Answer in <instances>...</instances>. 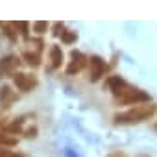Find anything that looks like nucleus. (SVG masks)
Wrapping results in <instances>:
<instances>
[{
	"label": "nucleus",
	"instance_id": "6e6552de",
	"mask_svg": "<svg viewBox=\"0 0 157 157\" xmlns=\"http://www.w3.org/2000/svg\"><path fill=\"white\" fill-rule=\"evenodd\" d=\"M15 100H17V94L11 91L10 85H2V87H0V102H2V105L10 107V104L15 102Z\"/></svg>",
	"mask_w": 157,
	"mask_h": 157
},
{
	"label": "nucleus",
	"instance_id": "423d86ee",
	"mask_svg": "<svg viewBox=\"0 0 157 157\" xmlns=\"http://www.w3.org/2000/svg\"><path fill=\"white\" fill-rule=\"evenodd\" d=\"M19 59L17 56H6L4 59H0V76H8V74H15V67H17Z\"/></svg>",
	"mask_w": 157,
	"mask_h": 157
},
{
	"label": "nucleus",
	"instance_id": "aec40b11",
	"mask_svg": "<svg viewBox=\"0 0 157 157\" xmlns=\"http://www.w3.org/2000/svg\"><path fill=\"white\" fill-rule=\"evenodd\" d=\"M109 157H126V155H124V153H120V151H113Z\"/></svg>",
	"mask_w": 157,
	"mask_h": 157
},
{
	"label": "nucleus",
	"instance_id": "4468645a",
	"mask_svg": "<svg viewBox=\"0 0 157 157\" xmlns=\"http://www.w3.org/2000/svg\"><path fill=\"white\" fill-rule=\"evenodd\" d=\"M46 30H48V22H46V21H37V22H33V32L44 33Z\"/></svg>",
	"mask_w": 157,
	"mask_h": 157
},
{
	"label": "nucleus",
	"instance_id": "f8f14e48",
	"mask_svg": "<svg viewBox=\"0 0 157 157\" xmlns=\"http://www.w3.org/2000/svg\"><path fill=\"white\" fill-rule=\"evenodd\" d=\"M21 129H22V118H19V120L6 126V133H19Z\"/></svg>",
	"mask_w": 157,
	"mask_h": 157
},
{
	"label": "nucleus",
	"instance_id": "f3484780",
	"mask_svg": "<svg viewBox=\"0 0 157 157\" xmlns=\"http://www.w3.org/2000/svg\"><path fill=\"white\" fill-rule=\"evenodd\" d=\"M11 26H13V24H2V28H4V33H6L10 39H17V33L11 30Z\"/></svg>",
	"mask_w": 157,
	"mask_h": 157
},
{
	"label": "nucleus",
	"instance_id": "7ed1b4c3",
	"mask_svg": "<svg viewBox=\"0 0 157 157\" xmlns=\"http://www.w3.org/2000/svg\"><path fill=\"white\" fill-rule=\"evenodd\" d=\"M13 83H15V87H17L19 91L28 93V91H32V89H35V87H37L39 80H37V76H35V74H28V72H15V74H13Z\"/></svg>",
	"mask_w": 157,
	"mask_h": 157
},
{
	"label": "nucleus",
	"instance_id": "f257e3e1",
	"mask_svg": "<svg viewBox=\"0 0 157 157\" xmlns=\"http://www.w3.org/2000/svg\"><path fill=\"white\" fill-rule=\"evenodd\" d=\"M157 105L155 104H146V105H135L128 111L117 113L115 115V124H137L142 120H148L151 115H155Z\"/></svg>",
	"mask_w": 157,
	"mask_h": 157
},
{
	"label": "nucleus",
	"instance_id": "6ab92c4d",
	"mask_svg": "<svg viewBox=\"0 0 157 157\" xmlns=\"http://www.w3.org/2000/svg\"><path fill=\"white\" fill-rule=\"evenodd\" d=\"M24 135H26V137H35V135H37V128H30V129H26Z\"/></svg>",
	"mask_w": 157,
	"mask_h": 157
},
{
	"label": "nucleus",
	"instance_id": "39448f33",
	"mask_svg": "<svg viewBox=\"0 0 157 157\" xmlns=\"http://www.w3.org/2000/svg\"><path fill=\"white\" fill-rule=\"evenodd\" d=\"M87 63H89V57H87V56H83L82 52H78V50H72V54H70V63H68V67H67V74H78Z\"/></svg>",
	"mask_w": 157,
	"mask_h": 157
},
{
	"label": "nucleus",
	"instance_id": "9b49d317",
	"mask_svg": "<svg viewBox=\"0 0 157 157\" xmlns=\"http://www.w3.org/2000/svg\"><path fill=\"white\" fill-rule=\"evenodd\" d=\"M13 26H15V30L21 32V35H22L24 39H28V33H30V22H26V21H19V22H13Z\"/></svg>",
	"mask_w": 157,
	"mask_h": 157
},
{
	"label": "nucleus",
	"instance_id": "0eeeda50",
	"mask_svg": "<svg viewBox=\"0 0 157 157\" xmlns=\"http://www.w3.org/2000/svg\"><path fill=\"white\" fill-rule=\"evenodd\" d=\"M61 63H63V50H61V46L52 44L50 46V65H48V70L59 68Z\"/></svg>",
	"mask_w": 157,
	"mask_h": 157
},
{
	"label": "nucleus",
	"instance_id": "9d476101",
	"mask_svg": "<svg viewBox=\"0 0 157 157\" xmlns=\"http://www.w3.org/2000/svg\"><path fill=\"white\" fill-rule=\"evenodd\" d=\"M22 57L30 67H39L41 65V52H22Z\"/></svg>",
	"mask_w": 157,
	"mask_h": 157
},
{
	"label": "nucleus",
	"instance_id": "2eb2a0df",
	"mask_svg": "<svg viewBox=\"0 0 157 157\" xmlns=\"http://www.w3.org/2000/svg\"><path fill=\"white\" fill-rule=\"evenodd\" d=\"M76 32H63V35H61V41L63 43H67V44H70V43H74L76 41Z\"/></svg>",
	"mask_w": 157,
	"mask_h": 157
},
{
	"label": "nucleus",
	"instance_id": "f03ea898",
	"mask_svg": "<svg viewBox=\"0 0 157 157\" xmlns=\"http://www.w3.org/2000/svg\"><path fill=\"white\" fill-rule=\"evenodd\" d=\"M115 98L120 104H135V105H139L140 102H148L150 104V94L144 93V91H140V89H137V87H131L129 83H126L115 94Z\"/></svg>",
	"mask_w": 157,
	"mask_h": 157
},
{
	"label": "nucleus",
	"instance_id": "ddd939ff",
	"mask_svg": "<svg viewBox=\"0 0 157 157\" xmlns=\"http://www.w3.org/2000/svg\"><path fill=\"white\" fill-rule=\"evenodd\" d=\"M0 144H2V146H15L17 139L10 137V133H0Z\"/></svg>",
	"mask_w": 157,
	"mask_h": 157
},
{
	"label": "nucleus",
	"instance_id": "20e7f679",
	"mask_svg": "<svg viewBox=\"0 0 157 157\" xmlns=\"http://www.w3.org/2000/svg\"><path fill=\"white\" fill-rule=\"evenodd\" d=\"M89 65H91V72H89V80L94 83V82H98L100 78L105 74V68H107V65H105V61L100 57V56H93L91 59H89Z\"/></svg>",
	"mask_w": 157,
	"mask_h": 157
},
{
	"label": "nucleus",
	"instance_id": "dca6fc26",
	"mask_svg": "<svg viewBox=\"0 0 157 157\" xmlns=\"http://www.w3.org/2000/svg\"><path fill=\"white\" fill-rule=\"evenodd\" d=\"M0 157H26L24 153H19V151H11V150H0Z\"/></svg>",
	"mask_w": 157,
	"mask_h": 157
},
{
	"label": "nucleus",
	"instance_id": "a211bd4d",
	"mask_svg": "<svg viewBox=\"0 0 157 157\" xmlns=\"http://www.w3.org/2000/svg\"><path fill=\"white\" fill-rule=\"evenodd\" d=\"M63 30H65V24H63V22H56V26H54V35H56V37L63 35Z\"/></svg>",
	"mask_w": 157,
	"mask_h": 157
},
{
	"label": "nucleus",
	"instance_id": "1a4fd4ad",
	"mask_svg": "<svg viewBox=\"0 0 157 157\" xmlns=\"http://www.w3.org/2000/svg\"><path fill=\"white\" fill-rule=\"evenodd\" d=\"M105 83H107V87L113 91V94H117V93H118V91H120L126 83H128V82H126V80H122L120 76H109Z\"/></svg>",
	"mask_w": 157,
	"mask_h": 157
}]
</instances>
